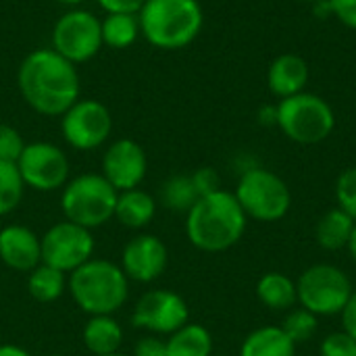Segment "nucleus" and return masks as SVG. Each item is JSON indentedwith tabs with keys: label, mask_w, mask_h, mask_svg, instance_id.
Segmentation results:
<instances>
[{
	"label": "nucleus",
	"mask_w": 356,
	"mask_h": 356,
	"mask_svg": "<svg viewBox=\"0 0 356 356\" xmlns=\"http://www.w3.org/2000/svg\"><path fill=\"white\" fill-rule=\"evenodd\" d=\"M42 263L63 273H73L94 254L92 232L71 221L52 225L42 238Z\"/></svg>",
	"instance_id": "9b49d317"
},
{
	"label": "nucleus",
	"mask_w": 356,
	"mask_h": 356,
	"mask_svg": "<svg viewBox=\"0 0 356 356\" xmlns=\"http://www.w3.org/2000/svg\"><path fill=\"white\" fill-rule=\"evenodd\" d=\"M17 88L27 106L44 117H63L81 98L77 65L52 48H38L21 60Z\"/></svg>",
	"instance_id": "f257e3e1"
},
{
	"label": "nucleus",
	"mask_w": 356,
	"mask_h": 356,
	"mask_svg": "<svg viewBox=\"0 0 356 356\" xmlns=\"http://www.w3.org/2000/svg\"><path fill=\"white\" fill-rule=\"evenodd\" d=\"M25 184L15 163L0 161V217L13 213L23 198Z\"/></svg>",
	"instance_id": "bb28decb"
},
{
	"label": "nucleus",
	"mask_w": 356,
	"mask_h": 356,
	"mask_svg": "<svg viewBox=\"0 0 356 356\" xmlns=\"http://www.w3.org/2000/svg\"><path fill=\"white\" fill-rule=\"evenodd\" d=\"M330 6L346 27L356 29V0H330Z\"/></svg>",
	"instance_id": "72a5a7b5"
},
{
	"label": "nucleus",
	"mask_w": 356,
	"mask_h": 356,
	"mask_svg": "<svg viewBox=\"0 0 356 356\" xmlns=\"http://www.w3.org/2000/svg\"><path fill=\"white\" fill-rule=\"evenodd\" d=\"M104 356H125V355H121V353H115V355H104Z\"/></svg>",
	"instance_id": "79ce46f5"
},
{
	"label": "nucleus",
	"mask_w": 356,
	"mask_h": 356,
	"mask_svg": "<svg viewBox=\"0 0 356 356\" xmlns=\"http://www.w3.org/2000/svg\"><path fill=\"white\" fill-rule=\"evenodd\" d=\"M190 319L188 302L171 290L146 292L134 307L131 323L156 336H171Z\"/></svg>",
	"instance_id": "ddd939ff"
},
{
	"label": "nucleus",
	"mask_w": 356,
	"mask_h": 356,
	"mask_svg": "<svg viewBox=\"0 0 356 356\" xmlns=\"http://www.w3.org/2000/svg\"><path fill=\"white\" fill-rule=\"evenodd\" d=\"M165 344L169 356H211L213 353V336L198 323H186Z\"/></svg>",
	"instance_id": "5701e85b"
},
{
	"label": "nucleus",
	"mask_w": 356,
	"mask_h": 356,
	"mask_svg": "<svg viewBox=\"0 0 356 356\" xmlns=\"http://www.w3.org/2000/svg\"><path fill=\"white\" fill-rule=\"evenodd\" d=\"M134 356H169L167 355V344L154 336L150 338H142L136 344V353Z\"/></svg>",
	"instance_id": "f704fd0d"
},
{
	"label": "nucleus",
	"mask_w": 356,
	"mask_h": 356,
	"mask_svg": "<svg viewBox=\"0 0 356 356\" xmlns=\"http://www.w3.org/2000/svg\"><path fill=\"white\" fill-rule=\"evenodd\" d=\"M67 286L75 305L90 317L117 313L129 296V280L123 269L102 259H90L69 273Z\"/></svg>",
	"instance_id": "20e7f679"
},
{
	"label": "nucleus",
	"mask_w": 356,
	"mask_h": 356,
	"mask_svg": "<svg viewBox=\"0 0 356 356\" xmlns=\"http://www.w3.org/2000/svg\"><path fill=\"white\" fill-rule=\"evenodd\" d=\"M106 15H138L146 0H96Z\"/></svg>",
	"instance_id": "473e14b6"
},
{
	"label": "nucleus",
	"mask_w": 356,
	"mask_h": 356,
	"mask_svg": "<svg viewBox=\"0 0 356 356\" xmlns=\"http://www.w3.org/2000/svg\"><path fill=\"white\" fill-rule=\"evenodd\" d=\"M342 315V325H344V332L348 336H353L356 340V290H353L344 311L340 313Z\"/></svg>",
	"instance_id": "c9c22d12"
},
{
	"label": "nucleus",
	"mask_w": 356,
	"mask_h": 356,
	"mask_svg": "<svg viewBox=\"0 0 356 356\" xmlns=\"http://www.w3.org/2000/svg\"><path fill=\"white\" fill-rule=\"evenodd\" d=\"M350 277L336 265L319 263L300 273L296 282L298 302L317 317L340 315L353 294Z\"/></svg>",
	"instance_id": "6e6552de"
},
{
	"label": "nucleus",
	"mask_w": 356,
	"mask_h": 356,
	"mask_svg": "<svg viewBox=\"0 0 356 356\" xmlns=\"http://www.w3.org/2000/svg\"><path fill=\"white\" fill-rule=\"evenodd\" d=\"M0 356H31L27 350L19 348V346H13V344H4L0 346Z\"/></svg>",
	"instance_id": "4c0bfd02"
},
{
	"label": "nucleus",
	"mask_w": 356,
	"mask_h": 356,
	"mask_svg": "<svg viewBox=\"0 0 356 356\" xmlns=\"http://www.w3.org/2000/svg\"><path fill=\"white\" fill-rule=\"evenodd\" d=\"M302 2H311V4H317V2H321V0H302Z\"/></svg>",
	"instance_id": "a19ab883"
},
{
	"label": "nucleus",
	"mask_w": 356,
	"mask_h": 356,
	"mask_svg": "<svg viewBox=\"0 0 356 356\" xmlns=\"http://www.w3.org/2000/svg\"><path fill=\"white\" fill-rule=\"evenodd\" d=\"M102 44L115 50L129 48L140 35L138 15H106L102 21Z\"/></svg>",
	"instance_id": "393cba45"
},
{
	"label": "nucleus",
	"mask_w": 356,
	"mask_h": 356,
	"mask_svg": "<svg viewBox=\"0 0 356 356\" xmlns=\"http://www.w3.org/2000/svg\"><path fill=\"white\" fill-rule=\"evenodd\" d=\"M317 327H319L317 315L309 313L307 309H296V311L288 313V317L284 319V325H282V330L288 334V338L294 344H302V342L311 340L317 334Z\"/></svg>",
	"instance_id": "cd10ccee"
},
{
	"label": "nucleus",
	"mask_w": 356,
	"mask_h": 356,
	"mask_svg": "<svg viewBox=\"0 0 356 356\" xmlns=\"http://www.w3.org/2000/svg\"><path fill=\"white\" fill-rule=\"evenodd\" d=\"M259 121L265 123V125L277 123V108L275 106H263L261 113H259Z\"/></svg>",
	"instance_id": "e433bc0d"
},
{
	"label": "nucleus",
	"mask_w": 356,
	"mask_h": 356,
	"mask_svg": "<svg viewBox=\"0 0 356 356\" xmlns=\"http://www.w3.org/2000/svg\"><path fill=\"white\" fill-rule=\"evenodd\" d=\"M309 65L298 54H282L277 56L267 73V86L273 96L277 98H290L294 94H300L309 81Z\"/></svg>",
	"instance_id": "f3484780"
},
{
	"label": "nucleus",
	"mask_w": 356,
	"mask_h": 356,
	"mask_svg": "<svg viewBox=\"0 0 356 356\" xmlns=\"http://www.w3.org/2000/svg\"><path fill=\"white\" fill-rule=\"evenodd\" d=\"M50 356H60V355H50Z\"/></svg>",
	"instance_id": "37998d69"
},
{
	"label": "nucleus",
	"mask_w": 356,
	"mask_h": 356,
	"mask_svg": "<svg viewBox=\"0 0 356 356\" xmlns=\"http://www.w3.org/2000/svg\"><path fill=\"white\" fill-rule=\"evenodd\" d=\"M190 177H192V184H194V188H196L200 198L221 190V177H219V173L213 167H200Z\"/></svg>",
	"instance_id": "2f4dec72"
},
{
	"label": "nucleus",
	"mask_w": 356,
	"mask_h": 356,
	"mask_svg": "<svg viewBox=\"0 0 356 356\" xmlns=\"http://www.w3.org/2000/svg\"><path fill=\"white\" fill-rule=\"evenodd\" d=\"M100 19L83 8H71L52 27V50L73 65L88 63L102 48Z\"/></svg>",
	"instance_id": "1a4fd4ad"
},
{
	"label": "nucleus",
	"mask_w": 356,
	"mask_h": 356,
	"mask_svg": "<svg viewBox=\"0 0 356 356\" xmlns=\"http://www.w3.org/2000/svg\"><path fill=\"white\" fill-rule=\"evenodd\" d=\"M17 169L25 186L38 192H52L65 188L69 181V159L56 144L50 142H31L25 144Z\"/></svg>",
	"instance_id": "f8f14e48"
},
{
	"label": "nucleus",
	"mask_w": 356,
	"mask_h": 356,
	"mask_svg": "<svg viewBox=\"0 0 356 356\" xmlns=\"http://www.w3.org/2000/svg\"><path fill=\"white\" fill-rule=\"evenodd\" d=\"M336 200L338 209L350 215L356 221V167L346 169L336 181Z\"/></svg>",
	"instance_id": "c85d7f7f"
},
{
	"label": "nucleus",
	"mask_w": 356,
	"mask_h": 356,
	"mask_svg": "<svg viewBox=\"0 0 356 356\" xmlns=\"http://www.w3.org/2000/svg\"><path fill=\"white\" fill-rule=\"evenodd\" d=\"M23 148H25L23 136L13 125L0 123V161L17 165Z\"/></svg>",
	"instance_id": "c756f323"
},
{
	"label": "nucleus",
	"mask_w": 356,
	"mask_h": 356,
	"mask_svg": "<svg viewBox=\"0 0 356 356\" xmlns=\"http://www.w3.org/2000/svg\"><path fill=\"white\" fill-rule=\"evenodd\" d=\"M67 273L48 267L44 263H40L33 271H29L27 277V290L29 296L35 298L38 302H54L63 296L65 288H67Z\"/></svg>",
	"instance_id": "b1692460"
},
{
	"label": "nucleus",
	"mask_w": 356,
	"mask_h": 356,
	"mask_svg": "<svg viewBox=\"0 0 356 356\" xmlns=\"http://www.w3.org/2000/svg\"><path fill=\"white\" fill-rule=\"evenodd\" d=\"M123 342V330L113 315H94L83 327V344L94 356L115 355Z\"/></svg>",
	"instance_id": "6ab92c4d"
},
{
	"label": "nucleus",
	"mask_w": 356,
	"mask_h": 356,
	"mask_svg": "<svg viewBox=\"0 0 356 356\" xmlns=\"http://www.w3.org/2000/svg\"><path fill=\"white\" fill-rule=\"evenodd\" d=\"M60 131L71 148L83 152L96 150L113 131V115L100 100L79 98L60 117Z\"/></svg>",
	"instance_id": "9d476101"
},
{
	"label": "nucleus",
	"mask_w": 356,
	"mask_h": 356,
	"mask_svg": "<svg viewBox=\"0 0 356 356\" xmlns=\"http://www.w3.org/2000/svg\"><path fill=\"white\" fill-rule=\"evenodd\" d=\"M257 296L271 311H288L298 302L296 282L286 273L269 271L259 280Z\"/></svg>",
	"instance_id": "412c9836"
},
{
	"label": "nucleus",
	"mask_w": 356,
	"mask_h": 356,
	"mask_svg": "<svg viewBox=\"0 0 356 356\" xmlns=\"http://www.w3.org/2000/svg\"><path fill=\"white\" fill-rule=\"evenodd\" d=\"M277 125L296 144H319L334 131L336 117L321 96L300 92L277 104Z\"/></svg>",
	"instance_id": "0eeeda50"
},
{
	"label": "nucleus",
	"mask_w": 356,
	"mask_h": 356,
	"mask_svg": "<svg viewBox=\"0 0 356 356\" xmlns=\"http://www.w3.org/2000/svg\"><path fill=\"white\" fill-rule=\"evenodd\" d=\"M148 171V156L144 148L129 138L113 142L102 156V177L117 190L140 188Z\"/></svg>",
	"instance_id": "4468645a"
},
{
	"label": "nucleus",
	"mask_w": 356,
	"mask_h": 356,
	"mask_svg": "<svg viewBox=\"0 0 356 356\" xmlns=\"http://www.w3.org/2000/svg\"><path fill=\"white\" fill-rule=\"evenodd\" d=\"M356 221L346 215L342 209H332L327 211L319 223H317V229H315V238H317V244L323 248V250H342L348 246V240L353 236V229H355Z\"/></svg>",
	"instance_id": "4be33fe9"
},
{
	"label": "nucleus",
	"mask_w": 356,
	"mask_h": 356,
	"mask_svg": "<svg viewBox=\"0 0 356 356\" xmlns=\"http://www.w3.org/2000/svg\"><path fill=\"white\" fill-rule=\"evenodd\" d=\"M169 265V250L159 236L142 234L129 240L121 254V269L127 280L150 284L159 280Z\"/></svg>",
	"instance_id": "2eb2a0df"
},
{
	"label": "nucleus",
	"mask_w": 356,
	"mask_h": 356,
	"mask_svg": "<svg viewBox=\"0 0 356 356\" xmlns=\"http://www.w3.org/2000/svg\"><path fill=\"white\" fill-rule=\"evenodd\" d=\"M198 192L190 175H173L161 188V200L169 211L188 213L198 202Z\"/></svg>",
	"instance_id": "a878e982"
},
{
	"label": "nucleus",
	"mask_w": 356,
	"mask_h": 356,
	"mask_svg": "<svg viewBox=\"0 0 356 356\" xmlns=\"http://www.w3.org/2000/svg\"><path fill=\"white\" fill-rule=\"evenodd\" d=\"M154 213H156V202L148 192H144L140 188L119 192L115 217L123 227L142 229L154 219Z\"/></svg>",
	"instance_id": "a211bd4d"
},
{
	"label": "nucleus",
	"mask_w": 356,
	"mask_h": 356,
	"mask_svg": "<svg viewBox=\"0 0 356 356\" xmlns=\"http://www.w3.org/2000/svg\"><path fill=\"white\" fill-rule=\"evenodd\" d=\"M117 196L119 192L102 177V173H83L65 184L60 209L67 221L94 229L115 217Z\"/></svg>",
	"instance_id": "39448f33"
},
{
	"label": "nucleus",
	"mask_w": 356,
	"mask_h": 356,
	"mask_svg": "<svg viewBox=\"0 0 356 356\" xmlns=\"http://www.w3.org/2000/svg\"><path fill=\"white\" fill-rule=\"evenodd\" d=\"M0 261L15 271H33L42 263V242L35 232L25 225L0 229Z\"/></svg>",
	"instance_id": "dca6fc26"
},
{
	"label": "nucleus",
	"mask_w": 356,
	"mask_h": 356,
	"mask_svg": "<svg viewBox=\"0 0 356 356\" xmlns=\"http://www.w3.org/2000/svg\"><path fill=\"white\" fill-rule=\"evenodd\" d=\"M248 217L232 192L219 190L198 198L186 213V236L202 252H223L236 246L246 232Z\"/></svg>",
	"instance_id": "f03ea898"
},
{
	"label": "nucleus",
	"mask_w": 356,
	"mask_h": 356,
	"mask_svg": "<svg viewBox=\"0 0 356 356\" xmlns=\"http://www.w3.org/2000/svg\"><path fill=\"white\" fill-rule=\"evenodd\" d=\"M138 21L150 46L181 50L198 38L204 15L198 0H146Z\"/></svg>",
	"instance_id": "7ed1b4c3"
},
{
	"label": "nucleus",
	"mask_w": 356,
	"mask_h": 356,
	"mask_svg": "<svg viewBox=\"0 0 356 356\" xmlns=\"http://www.w3.org/2000/svg\"><path fill=\"white\" fill-rule=\"evenodd\" d=\"M321 356H356V340L344 330L330 334L319 348Z\"/></svg>",
	"instance_id": "7c9ffc66"
},
{
	"label": "nucleus",
	"mask_w": 356,
	"mask_h": 356,
	"mask_svg": "<svg viewBox=\"0 0 356 356\" xmlns=\"http://www.w3.org/2000/svg\"><path fill=\"white\" fill-rule=\"evenodd\" d=\"M246 217L261 223H275L284 219L292 207V192L288 184L269 169H246L234 192Z\"/></svg>",
	"instance_id": "423d86ee"
},
{
	"label": "nucleus",
	"mask_w": 356,
	"mask_h": 356,
	"mask_svg": "<svg viewBox=\"0 0 356 356\" xmlns=\"http://www.w3.org/2000/svg\"><path fill=\"white\" fill-rule=\"evenodd\" d=\"M240 356H296V344L282 327L267 325L246 336Z\"/></svg>",
	"instance_id": "aec40b11"
},
{
	"label": "nucleus",
	"mask_w": 356,
	"mask_h": 356,
	"mask_svg": "<svg viewBox=\"0 0 356 356\" xmlns=\"http://www.w3.org/2000/svg\"><path fill=\"white\" fill-rule=\"evenodd\" d=\"M56 2H58V4H65V6H73V8H75V6L83 4L86 0H56Z\"/></svg>",
	"instance_id": "ea45409f"
},
{
	"label": "nucleus",
	"mask_w": 356,
	"mask_h": 356,
	"mask_svg": "<svg viewBox=\"0 0 356 356\" xmlns=\"http://www.w3.org/2000/svg\"><path fill=\"white\" fill-rule=\"evenodd\" d=\"M348 252H350V257H353V261L356 263V225L355 229H353V236H350V240H348Z\"/></svg>",
	"instance_id": "58836bf2"
}]
</instances>
